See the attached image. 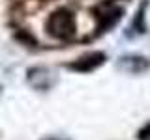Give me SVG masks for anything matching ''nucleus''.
<instances>
[{
    "label": "nucleus",
    "mask_w": 150,
    "mask_h": 140,
    "mask_svg": "<svg viewBox=\"0 0 150 140\" xmlns=\"http://www.w3.org/2000/svg\"><path fill=\"white\" fill-rule=\"evenodd\" d=\"M47 32L56 39H69L75 34V21L69 9L58 8L47 19Z\"/></svg>",
    "instance_id": "obj_1"
},
{
    "label": "nucleus",
    "mask_w": 150,
    "mask_h": 140,
    "mask_svg": "<svg viewBox=\"0 0 150 140\" xmlns=\"http://www.w3.org/2000/svg\"><path fill=\"white\" fill-rule=\"evenodd\" d=\"M148 65L150 64H148L146 58H143V56H133V54L124 56V58L118 62V67L122 69V71L131 73V75H139V73L146 71Z\"/></svg>",
    "instance_id": "obj_2"
},
{
    "label": "nucleus",
    "mask_w": 150,
    "mask_h": 140,
    "mask_svg": "<svg viewBox=\"0 0 150 140\" xmlns=\"http://www.w3.org/2000/svg\"><path fill=\"white\" fill-rule=\"evenodd\" d=\"M122 13H124L122 8H109V9H105V13L100 15V24H98L100 32H107L109 28H112L122 19Z\"/></svg>",
    "instance_id": "obj_4"
},
{
    "label": "nucleus",
    "mask_w": 150,
    "mask_h": 140,
    "mask_svg": "<svg viewBox=\"0 0 150 140\" xmlns=\"http://www.w3.org/2000/svg\"><path fill=\"white\" fill-rule=\"evenodd\" d=\"M105 62V54L103 52H90V54H84L75 62L71 67L77 69V71H83V73H88V71H94L96 67Z\"/></svg>",
    "instance_id": "obj_3"
},
{
    "label": "nucleus",
    "mask_w": 150,
    "mask_h": 140,
    "mask_svg": "<svg viewBox=\"0 0 150 140\" xmlns=\"http://www.w3.org/2000/svg\"><path fill=\"white\" fill-rule=\"evenodd\" d=\"M143 21H144V15H143V8H141V11H139V15L137 19H133V24H131V30H137V34H143L144 32V24H143Z\"/></svg>",
    "instance_id": "obj_5"
},
{
    "label": "nucleus",
    "mask_w": 150,
    "mask_h": 140,
    "mask_svg": "<svg viewBox=\"0 0 150 140\" xmlns=\"http://www.w3.org/2000/svg\"><path fill=\"white\" fill-rule=\"evenodd\" d=\"M139 140H150V123H146L139 131Z\"/></svg>",
    "instance_id": "obj_6"
}]
</instances>
